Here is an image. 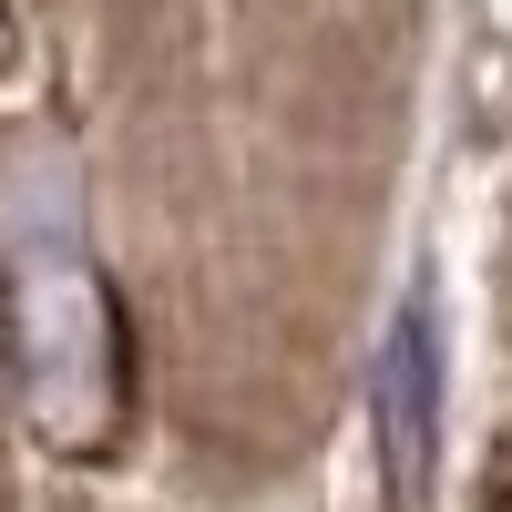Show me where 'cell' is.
Listing matches in <instances>:
<instances>
[{
  "label": "cell",
  "mask_w": 512,
  "mask_h": 512,
  "mask_svg": "<svg viewBox=\"0 0 512 512\" xmlns=\"http://www.w3.org/2000/svg\"><path fill=\"white\" fill-rule=\"evenodd\" d=\"M420 400H431V369H420V318L400 328V349H390V482L420 492Z\"/></svg>",
  "instance_id": "6da1fadb"
},
{
  "label": "cell",
  "mask_w": 512,
  "mask_h": 512,
  "mask_svg": "<svg viewBox=\"0 0 512 512\" xmlns=\"http://www.w3.org/2000/svg\"><path fill=\"white\" fill-rule=\"evenodd\" d=\"M482 512H512V492H492V502H482Z\"/></svg>",
  "instance_id": "7a4b0ae2"
}]
</instances>
